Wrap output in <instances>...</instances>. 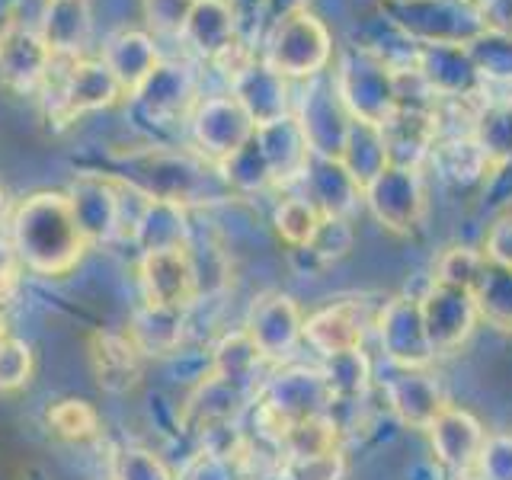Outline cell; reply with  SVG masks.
Wrapping results in <instances>:
<instances>
[{
    "instance_id": "9c48e42d",
    "label": "cell",
    "mask_w": 512,
    "mask_h": 480,
    "mask_svg": "<svg viewBox=\"0 0 512 480\" xmlns=\"http://www.w3.org/2000/svg\"><path fill=\"white\" fill-rule=\"evenodd\" d=\"M420 301V314H423V327L426 336L436 352H448L461 346L471 336L477 324V301L471 295V288H458L448 282H432L426 288Z\"/></svg>"
},
{
    "instance_id": "b9f144b4",
    "label": "cell",
    "mask_w": 512,
    "mask_h": 480,
    "mask_svg": "<svg viewBox=\"0 0 512 480\" xmlns=\"http://www.w3.org/2000/svg\"><path fill=\"white\" fill-rule=\"evenodd\" d=\"M16 250L7 247V244H0V304H7V298L13 295V288H16Z\"/></svg>"
},
{
    "instance_id": "7c38bea8",
    "label": "cell",
    "mask_w": 512,
    "mask_h": 480,
    "mask_svg": "<svg viewBox=\"0 0 512 480\" xmlns=\"http://www.w3.org/2000/svg\"><path fill=\"white\" fill-rule=\"evenodd\" d=\"M378 128L388 164L416 170L432 154V144L439 138V116L436 109L426 106H397Z\"/></svg>"
},
{
    "instance_id": "f1b7e54d",
    "label": "cell",
    "mask_w": 512,
    "mask_h": 480,
    "mask_svg": "<svg viewBox=\"0 0 512 480\" xmlns=\"http://www.w3.org/2000/svg\"><path fill=\"white\" fill-rule=\"evenodd\" d=\"M282 445L288 448V458H314L336 452V423L327 413L304 416L288 426Z\"/></svg>"
},
{
    "instance_id": "8fae6325",
    "label": "cell",
    "mask_w": 512,
    "mask_h": 480,
    "mask_svg": "<svg viewBox=\"0 0 512 480\" xmlns=\"http://www.w3.org/2000/svg\"><path fill=\"white\" fill-rule=\"evenodd\" d=\"M141 285L151 308L180 311L199 292L196 263H192L186 247L151 250L141 260Z\"/></svg>"
},
{
    "instance_id": "7a4b0ae2",
    "label": "cell",
    "mask_w": 512,
    "mask_h": 480,
    "mask_svg": "<svg viewBox=\"0 0 512 480\" xmlns=\"http://www.w3.org/2000/svg\"><path fill=\"white\" fill-rule=\"evenodd\" d=\"M122 183L144 192L154 202L186 205V202H212L231 196L218 167L205 157H192L183 151H144L128 157V173Z\"/></svg>"
},
{
    "instance_id": "e575fe53",
    "label": "cell",
    "mask_w": 512,
    "mask_h": 480,
    "mask_svg": "<svg viewBox=\"0 0 512 480\" xmlns=\"http://www.w3.org/2000/svg\"><path fill=\"white\" fill-rule=\"evenodd\" d=\"M480 266H484V253H474L468 247H455L442 256L439 263V282L458 285V288H474Z\"/></svg>"
},
{
    "instance_id": "484cf974",
    "label": "cell",
    "mask_w": 512,
    "mask_h": 480,
    "mask_svg": "<svg viewBox=\"0 0 512 480\" xmlns=\"http://www.w3.org/2000/svg\"><path fill=\"white\" fill-rule=\"evenodd\" d=\"M336 160H340V164L349 170L352 180H356L365 192V186L372 183L384 167H388V151H384L381 128L352 119L346 141H343V151Z\"/></svg>"
},
{
    "instance_id": "30bf717a",
    "label": "cell",
    "mask_w": 512,
    "mask_h": 480,
    "mask_svg": "<svg viewBox=\"0 0 512 480\" xmlns=\"http://www.w3.org/2000/svg\"><path fill=\"white\" fill-rule=\"evenodd\" d=\"M375 327H378L381 349L391 365L426 368L432 356H436V349H432L426 336L420 301L416 298L400 295V298H391L388 304H381Z\"/></svg>"
},
{
    "instance_id": "44dd1931",
    "label": "cell",
    "mask_w": 512,
    "mask_h": 480,
    "mask_svg": "<svg viewBox=\"0 0 512 480\" xmlns=\"http://www.w3.org/2000/svg\"><path fill=\"white\" fill-rule=\"evenodd\" d=\"M90 0H45L39 32L55 61H74L90 42Z\"/></svg>"
},
{
    "instance_id": "f546056e",
    "label": "cell",
    "mask_w": 512,
    "mask_h": 480,
    "mask_svg": "<svg viewBox=\"0 0 512 480\" xmlns=\"http://www.w3.org/2000/svg\"><path fill=\"white\" fill-rule=\"evenodd\" d=\"M320 221H324V215H320L304 196L285 199L276 208V215H272V224H276L279 237L285 240L288 247H295V250H304V247L311 244L317 228H320Z\"/></svg>"
},
{
    "instance_id": "ba28073f",
    "label": "cell",
    "mask_w": 512,
    "mask_h": 480,
    "mask_svg": "<svg viewBox=\"0 0 512 480\" xmlns=\"http://www.w3.org/2000/svg\"><path fill=\"white\" fill-rule=\"evenodd\" d=\"M362 196L368 208H372V215L384 228L397 234H410L416 224H420L423 208H426L420 173L407 167H394V164L384 167L375 180L365 186Z\"/></svg>"
},
{
    "instance_id": "ab89813d",
    "label": "cell",
    "mask_w": 512,
    "mask_h": 480,
    "mask_svg": "<svg viewBox=\"0 0 512 480\" xmlns=\"http://www.w3.org/2000/svg\"><path fill=\"white\" fill-rule=\"evenodd\" d=\"M484 256H487L490 263H496V266L512 269V218L496 221L493 228H490Z\"/></svg>"
},
{
    "instance_id": "f6af8a7d",
    "label": "cell",
    "mask_w": 512,
    "mask_h": 480,
    "mask_svg": "<svg viewBox=\"0 0 512 480\" xmlns=\"http://www.w3.org/2000/svg\"><path fill=\"white\" fill-rule=\"evenodd\" d=\"M7 212V196H4V189H0V215Z\"/></svg>"
},
{
    "instance_id": "ffe728a7",
    "label": "cell",
    "mask_w": 512,
    "mask_h": 480,
    "mask_svg": "<svg viewBox=\"0 0 512 480\" xmlns=\"http://www.w3.org/2000/svg\"><path fill=\"white\" fill-rule=\"evenodd\" d=\"M132 100L157 122H173L176 116H186L189 106L196 103V77L180 61H160V68L151 74Z\"/></svg>"
},
{
    "instance_id": "d590c367",
    "label": "cell",
    "mask_w": 512,
    "mask_h": 480,
    "mask_svg": "<svg viewBox=\"0 0 512 480\" xmlns=\"http://www.w3.org/2000/svg\"><path fill=\"white\" fill-rule=\"evenodd\" d=\"M343 474H346V461L340 455V448L314 458H288V477L292 480H343Z\"/></svg>"
},
{
    "instance_id": "d4e9b609",
    "label": "cell",
    "mask_w": 512,
    "mask_h": 480,
    "mask_svg": "<svg viewBox=\"0 0 512 480\" xmlns=\"http://www.w3.org/2000/svg\"><path fill=\"white\" fill-rule=\"evenodd\" d=\"M71 205L87 240L109 237L122 228V199L103 176H84L71 192Z\"/></svg>"
},
{
    "instance_id": "8d00e7d4",
    "label": "cell",
    "mask_w": 512,
    "mask_h": 480,
    "mask_svg": "<svg viewBox=\"0 0 512 480\" xmlns=\"http://www.w3.org/2000/svg\"><path fill=\"white\" fill-rule=\"evenodd\" d=\"M480 474L484 480H512V436H493L480 448Z\"/></svg>"
},
{
    "instance_id": "74e56055",
    "label": "cell",
    "mask_w": 512,
    "mask_h": 480,
    "mask_svg": "<svg viewBox=\"0 0 512 480\" xmlns=\"http://www.w3.org/2000/svg\"><path fill=\"white\" fill-rule=\"evenodd\" d=\"M29 375V349L20 340H7L0 343V391H13L20 388Z\"/></svg>"
},
{
    "instance_id": "4dcf8cb0",
    "label": "cell",
    "mask_w": 512,
    "mask_h": 480,
    "mask_svg": "<svg viewBox=\"0 0 512 480\" xmlns=\"http://www.w3.org/2000/svg\"><path fill=\"white\" fill-rule=\"evenodd\" d=\"M327 391H330V404L333 400H356L362 397L365 384H368V362L365 356L356 352H343V356H330L324 372Z\"/></svg>"
},
{
    "instance_id": "83f0119b",
    "label": "cell",
    "mask_w": 512,
    "mask_h": 480,
    "mask_svg": "<svg viewBox=\"0 0 512 480\" xmlns=\"http://www.w3.org/2000/svg\"><path fill=\"white\" fill-rule=\"evenodd\" d=\"M90 359L96 378L109 391H125L138 378V346L122 336H96Z\"/></svg>"
},
{
    "instance_id": "5bb4252c",
    "label": "cell",
    "mask_w": 512,
    "mask_h": 480,
    "mask_svg": "<svg viewBox=\"0 0 512 480\" xmlns=\"http://www.w3.org/2000/svg\"><path fill=\"white\" fill-rule=\"evenodd\" d=\"M103 68L112 74V80L119 84L122 96H135L144 84L151 80V74L160 68V55L151 32L141 29H116L103 42L100 52Z\"/></svg>"
},
{
    "instance_id": "3957f363",
    "label": "cell",
    "mask_w": 512,
    "mask_h": 480,
    "mask_svg": "<svg viewBox=\"0 0 512 480\" xmlns=\"http://www.w3.org/2000/svg\"><path fill=\"white\" fill-rule=\"evenodd\" d=\"M330 58H333L330 32L308 7L279 16L266 39V52H263V61L285 80L288 77H317L320 71H327Z\"/></svg>"
},
{
    "instance_id": "cb8c5ba5",
    "label": "cell",
    "mask_w": 512,
    "mask_h": 480,
    "mask_svg": "<svg viewBox=\"0 0 512 480\" xmlns=\"http://www.w3.org/2000/svg\"><path fill=\"white\" fill-rule=\"evenodd\" d=\"M304 183H308V199L324 218H346L356 208L362 186L352 180L349 170L336 157H311L308 170H304Z\"/></svg>"
},
{
    "instance_id": "ac0fdd59",
    "label": "cell",
    "mask_w": 512,
    "mask_h": 480,
    "mask_svg": "<svg viewBox=\"0 0 512 480\" xmlns=\"http://www.w3.org/2000/svg\"><path fill=\"white\" fill-rule=\"evenodd\" d=\"M231 96L247 109V116L253 119L256 128L288 116L285 77L272 71L263 58H253L247 68L231 80Z\"/></svg>"
},
{
    "instance_id": "9a60e30c",
    "label": "cell",
    "mask_w": 512,
    "mask_h": 480,
    "mask_svg": "<svg viewBox=\"0 0 512 480\" xmlns=\"http://www.w3.org/2000/svg\"><path fill=\"white\" fill-rule=\"evenodd\" d=\"M384 394H388L391 410L407 426L429 429L432 420L445 410V397L439 391V384L432 381L423 368L391 365L388 375H384Z\"/></svg>"
},
{
    "instance_id": "5b68a950",
    "label": "cell",
    "mask_w": 512,
    "mask_h": 480,
    "mask_svg": "<svg viewBox=\"0 0 512 480\" xmlns=\"http://www.w3.org/2000/svg\"><path fill=\"white\" fill-rule=\"evenodd\" d=\"M52 68L55 55L36 26H26L20 20L0 26V87L32 96L48 84Z\"/></svg>"
},
{
    "instance_id": "e0dca14e",
    "label": "cell",
    "mask_w": 512,
    "mask_h": 480,
    "mask_svg": "<svg viewBox=\"0 0 512 480\" xmlns=\"http://www.w3.org/2000/svg\"><path fill=\"white\" fill-rule=\"evenodd\" d=\"M256 144H260L263 160L269 167L272 183H288L295 176H304L311 164V144L301 132V122L295 116H282L276 122H266L253 132Z\"/></svg>"
},
{
    "instance_id": "d6986e66",
    "label": "cell",
    "mask_w": 512,
    "mask_h": 480,
    "mask_svg": "<svg viewBox=\"0 0 512 480\" xmlns=\"http://www.w3.org/2000/svg\"><path fill=\"white\" fill-rule=\"evenodd\" d=\"M298 122L304 138L311 144V154L340 157L352 116L346 112L336 87H314L308 100H304V112Z\"/></svg>"
},
{
    "instance_id": "d6a6232c",
    "label": "cell",
    "mask_w": 512,
    "mask_h": 480,
    "mask_svg": "<svg viewBox=\"0 0 512 480\" xmlns=\"http://www.w3.org/2000/svg\"><path fill=\"white\" fill-rule=\"evenodd\" d=\"M48 426H52L58 436L80 442V439L96 436L100 416H96V410L84 404V400H61V404L48 410Z\"/></svg>"
},
{
    "instance_id": "8992f818",
    "label": "cell",
    "mask_w": 512,
    "mask_h": 480,
    "mask_svg": "<svg viewBox=\"0 0 512 480\" xmlns=\"http://www.w3.org/2000/svg\"><path fill=\"white\" fill-rule=\"evenodd\" d=\"M48 96H52L48 100V119L68 125L87 116V112L109 109L116 100H122V90L100 58H74L68 61V71L61 74L58 87Z\"/></svg>"
},
{
    "instance_id": "7402d4cb",
    "label": "cell",
    "mask_w": 512,
    "mask_h": 480,
    "mask_svg": "<svg viewBox=\"0 0 512 480\" xmlns=\"http://www.w3.org/2000/svg\"><path fill=\"white\" fill-rule=\"evenodd\" d=\"M429 439H432V452L436 458L452 471H468L471 464L480 458V448H484L487 436L480 423L471 413L445 407L429 426Z\"/></svg>"
},
{
    "instance_id": "836d02e7",
    "label": "cell",
    "mask_w": 512,
    "mask_h": 480,
    "mask_svg": "<svg viewBox=\"0 0 512 480\" xmlns=\"http://www.w3.org/2000/svg\"><path fill=\"white\" fill-rule=\"evenodd\" d=\"M196 0H141L144 23L157 36H183Z\"/></svg>"
},
{
    "instance_id": "6da1fadb",
    "label": "cell",
    "mask_w": 512,
    "mask_h": 480,
    "mask_svg": "<svg viewBox=\"0 0 512 480\" xmlns=\"http://www.w3.org/2000/svg\"><path fill=\"white\" fill-rule=\"evenodd\" d=\"M87 237L74 218L71 196L39 192L13 215V250L36 272H64L77 263Z\"/></svg>"
},
{
    "instance_id": "7bdbcfd3",
    "label": "cell",
    "mask_w": 512,
    "mask_h": 480,
    "mask_svg": "<svg viewBox=\"0 0 512 480\" xmlns=\"http://www.w3.org/2000/svg\"><path fill=\"white\" fill-rule=\"evenodd\" d=\"M269 0H231V7H234V13H237V20H240V13L244 10H253V7H266Z\"/></svg>"
},
{
    "instance_id": "1f68e13d",
    "label": "cell",
    "mask_w": 512,
    "mask_h": 480,
    "mask_svg": "<svg viewBox=\"0 0 512 480\" xmlns=\"http://www.w3.org/2000/svg\"><path fill=\"white\" fill-rule=\"evenodd\" d=\"M349 250H352V228H349V221L346 218H324L311 244L304 247V250H295V253H304L317 266H324V263L340 260V256H346Z\"/></svg>"
},
{
    "instance_id": "60d3db41",
    "label": "cell",
    "mask_w": 512,
    "mask_h": 480,
    "mask_svg": "<svg viewBox=\"0 0 512 480\" xmlns=\"http://www.w3.org/2000/svg\"><path fill=\"white\" fill-rule=\"evenodd\" d=\"M484 183H487V199L493 208L512 205V157L506 160V164L496 167Z\"/></svg>"
},
{
    "instance_id": "277c9868",
    "label": "cell",
    "mask_w": 512,
    "mask_h": 480,
    "mask_svg": "<svg viewBox=\"0 0 512 480\" xmlns=\"http://www.w3.org/2000/svg\"><path fill=\"white\" fill-rule=\"evenodd\" d=\"M336 93L352 119L381 125L397 109V71H391L378 55H352L343 61L333 80Z\"/></svg>"
},
{
    "instance_id": "4fadbf2b",
    "label": "cell",
    "mask_w": 512,
    "mask_h": 480,
    "mask_svg": "<svg viewBox=\"0 0 512 480\" xmlns=\"http://www.w3.org/2000/svg\"><path fill=\"white\" fill-rule=\"evenodd\" d=\"M378 314H368L365 298H352L330 304V308L317 311L304 320V340L324 356H343V352H356L362 346L365 327L375 324Z\"/></svg>"
},
{
    "instance_id": "f35d334b",
    "label": "cell",
    "mask_w": 512,
    "mask_h": 480,
    "mask_svg": "<svg viewBox=\"0 0 512 480\" xmlns=\"http://www.w3.org/2000/svg\"><path fill=\"white\" fill-rule=\"evenodd\" d=\"M477 16L487 36L512 42V0H480Z\"/></svg>"
},
{
    "instance_id": "4316f807",
    "label": "cell",
    "mask_w": 512,
    "mask_h": 480,
    "mask_svg": "<svg viewBox=\"0 0 512 480\" xmlns=\"http://www.w3.org/2000/svg\"><path fill=\"white\" fill-rule=\"evenodd\" d=\"M471 295L477 301L480 317L500 330H512V269L496 266L484 256V266H480Z\"/></svg>"
},
{
    "instance_id": "ee69618b",
    "label": "cell",
    "mask_w": 512,
    "mask_h": 480,
    "mask_svg": "<svg viewBox=\"0 0 512 480\" xmlns=\"http://www.w3.org/2000/svg\"><path fill=\"white\" fill-rule=\"evenodd\" d=\"M4 340H7V320L0 317V343H4Z\"/></svg>"
},
{
    "instance_id": "603a6c76",
    "label": "cell",
    "mask_w": 512,
    "mask_h": 480,
    "mask_svg": "<svg viewBox=\"0 0 512 480\" xmlns=\"http://www.w3.org/2000/svg\"><path fill=\"white\" fill-rule=\"evenodd\" d=\"M237 29L240 23H237L231 0H196L180 39L199 58L215 61L237 42Z\"/></svg>"
},
{
    "instance_id": "52a82bcc",
    "label": "cell",
    "mask_w": 512,
    "mask_h": 480,
    "mask_svg": "<svg viewBox=\"0 0 512 480\" xmlns=\"http://www.w3.org/2000/svg\"><path fill=\"white\" fill-rule=\"evenodd\" d=\"M189 122H192V138L199 144V154L205 160H215V164H224L228 157H234L256 132L247 109L231 93L202 100L192 109Z\"/></svg>"
},
{
    "instance_id": "2e32d148",
    "label": "cell",
    "mask_w": 512,
    "mask_h": 480,
    "mask_svg": "<svg viewBox=\"0 0 512 480\" xmlns=\"http://www.w3.org/2000/svg\"><path fill=\"white\" fill-rule=\"evenodd\" d=\"M247 336L269 359H282L304 336V320L288 295H266L253 304L247 320Z\"/></svg>"
}]
</instances>
